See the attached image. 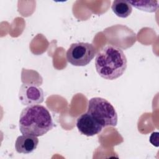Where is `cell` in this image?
Returning a JSON list of instances; mask_svg holds the SVG:
<instances>
[{
	"mask_svg": "<svg viewBox=\"0 0 159 159\" xmlns=\"http://www.w3.org/2000/svg\"><path fill=\"white\" fill-rule=\"evenodd\" d=\"M127 58L120 48L112 45L103 47L95 58V67L100 76L109 80L118 78L127 68Z\"/></svg>",
	"mask_w": 159,
	"mask_h": 159,
	"instance_id": "6da1fadb",
	"label": "cell"
},
{
	"mask_svg": "<svg viewBox=\"0 0 159 159\" xmlns=\"http://www.w3.org/2000/svg\"><path fill=\"white\" fill-rule=\"evenodd\" d=\"M19 129L22 134L42 136L53 127L52 116L48 109L39 104L24 108L19 117Z\"/></svg>",
	"mask_w": 159,
	"mask_h": 159,
	"instance_id": "7a4b0ae2",
	"label": "cell"
},
{
	"mask_svg": "<svg viewBox=\"0 0 159 159\" xmlns=\"http://www.w3.org/2000/svg\"><path fill=\"white\" fill-rule=\"evenodd\" d=\"M102 126H116L117 114L113 106L106 99L96 97L88 101V111Z\"/></svg>",
	"mask_w": 159,
	"mask_h": 159,
	"instance_id": "3957f363",
	"label": "cell"
},
{
	"mask_svg": "<svg viewBox=\"0 0 159 159\" xmlns=\"http://www.w3.org/2000/svg\"><path fill=\"white\" fill-rule=\"evenodd\" d=\"M96 50L91 43L78 42L72 43L68 49L66 57L67 61L76 66L88 65L94 57Z\"/></svg>",
	"mask_w": 159,
	"mask_h": 159,
	"instance_id": "277c9868",
	"label": "cell"
},
{
	"mask_svg": "<svg viewBox=\"0 0 159 159\" xmlns=\"http://www.w3.org/2000/svg\"><path fill=\"white\" fill-rule=\"evenodd\" d=\"M19 99L23 105L39 104L44 99L43 91L41 88L34 84L23 83L20 87Z\"/></svg>",
	"mask_w": 159,
	"mask_h": 159,
	"instance_id": "5b68a950",
	"label": "cell"
},
{
	"mask_svg": "<svg viewBox=\"0 0 159 159\" xmlns=\"http://www.w3.org/2000/svg\"><path fill=\"white\" fill-rule=\"evenodd\" d=\"M76 127L81 134L86 136H93L99 134L102 126L88 112L79 116L76 120Z\"/></svg>",
	"mask_w": 159,
	"mask_h": 159,
	"instance_id": "8992f818",
	"label": "cell"
},
{
	"mask_svg": "<svg viewBox=\"0 0 159 159\" xmlns=\"http://www.w3.org/2000/svg\"><path fill=\"white\" fill-rule=\"evenodd\" d=\"M39 143L38 138L32 135L19 136L15 143V149L19 153H30L35 150Z\"/></svg>",
	"mask_w": 159,
	"mask_h": 159,
	"instance_id": "52a82bcc",
	"label": "cell"
},
{
	"mask_svg": "<svg viewBox=\"0 0 159 159\" xmlns=\"http://www.w3.org/2000/svg\"><path fill=\"white\" fill-rule=\"evenodd\" d=\"M111 9L114 14L121 18H126L132 12V8L127 1L116 0L114 1Z\"/></svg>",
	"mask_w": 159,
	"mask_h": 159,
	"instance_id": "ba28073f",
	"label": "cell"
},
{
	"mask_svg": "<svg viewBox=\"0 0 159 159\" xmlns=\"http://www.w3.org/2000/svg\"><path fill=\"white\" fill-rule=\"evenodd\" d=\"M128 2L132 5L135 8L148 12H153L158 9V2L157 1H127Z\"/></svg>",
	"mask_w": 159,
	"mask_h": 159,
	"instance_id": "9c48e42d",
	"label": "cell"
},
{
	"mask_svg": "<svg viewBox=\"0 0 159 159\" xmlns=\"http://www.w3.org/2000/svg\"><path fill=\"white\" fill-rule=\"evenodd\" d=\"M150 143L156 147H158V132H153L150 137Z\"/></svg>",
	"mask_w": 159,
	"mask_h": 159,
	"instance_id": "30bf717a",
	"label": "cell"
}]
</instances>
